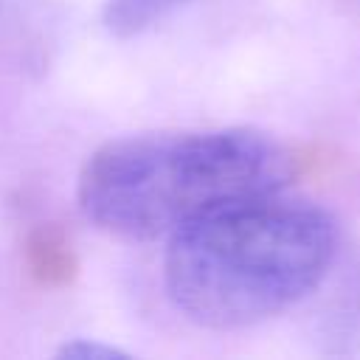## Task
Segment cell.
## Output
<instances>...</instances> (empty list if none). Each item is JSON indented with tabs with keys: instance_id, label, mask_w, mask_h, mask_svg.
Returning <instances> with one entry per match:
<instances>
[{
	"instance_id": "6da1fadb",
	"label": "cell",
	"mask_w": 360,
	"mask_h": 360,
	"mask_svg": "<svg viewBox=\"0 0 360 360\" xmlns=\"http://www.w3.org/2000/svg\"><path fill=\"white\" fill-rule=\"evenodd\" d=\"M292 174L295 158L259 129L143 132L87 155L76 197L98 231L152 242L225 205L278 194Z\"/></svg>"
},
{
	"instance_id": "7a4b0ae2",
	"label": "cell",
	"mask_w": 360,
	"mask_h": 360,
	"mask_svg": "<svg viewBox=\"0 0 360 360\" xmlns=\"http://www.w3.org/2000/svg\"><path fill=\"white\" fill-rule=\"evenodd\" d=\"M335 245L326 211L278 191L225 205L169 236L163 278L188 321L239 329L309 295L326 276Z\"/></svg>"
},
{
	"instance_id": "3957f363",
	"label": "cell",
	"mask_w": 360,
	"mask_h": 360,
	"mask_svg": "<svg viewBox=\"0 0 360 360\" xmlns=\"http://www.w3.org/2000/svg\"><path fill=\"white\" fill-rule=\"evenodd\" d=\"M186 0H107L104 22L115 37H138L169 17Z\"/></svg>"
},
{
	"instance_id": "277c9868",
	"label": "cell",
	"mask_w": 360,
	"mask_h": 360,
	"mask_svg": "<svg viewBox=\"0 0 360 360\" xmlns=\"http://www.w3.org/2000/svg\"><path fill=\"white\" fill-rule=\"evenodd\" d=\"M34 250V270L42 276V278H51V276H68V267H70V256L62 245H56L53 239H42L39 245L31 248Z\"/></svg>"
},
{
	"instance_id": "5b68a950",
	"label": "cell",
	"mask_w": 360,
	"mask_h": 360,
	"mask_svg": "<svg viewBox=\"0 0 360 360\" xmlns=\"http://www.w3.org/2000/svg\"><path fill=\"white\" fill-rule=\"evenodd\" d=\"M56 354L59 357H76V360H112V357H127L124 349H115V346L101 343V340H84V338H76V340L65 343Z\"/></svg>"
}]
</instances>
